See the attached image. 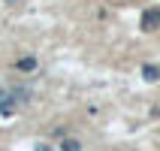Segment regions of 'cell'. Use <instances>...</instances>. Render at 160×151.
Here are the masks:
<instances>
[{
	"instance_id": "6da1fadb",
	"label": "cell",
	"mask_w": 160,
	"mask_h": 151,
	"mask_svg": "<svg viewBox=\"0 0 160 151\" xmlns=\"http://www.w3.org/2000/svg\"><path fill=\"white\" fill-rule=\"evenodd\" d=\"M160 27V9H145L142 12V30H157Z\"/></svg>"
},
{
	"instance_id": "7a4b0ae2",
	"label": "cell",
	"mask_w": 160,
	"mask_h": 151,
	"mask_svg": "<svg viewBox=\"0 0 160 151\" xmlns=\"http://www.w3.org/2000/svg\"><path fill=\"white\" fill-rule=\"evenodd\" d=\"M12 112H15V100H12V94H9V91L0 88V115L6 118V115H12Z\"/></svg>"
},
{
	"instance_id": "8992f818",
	"label": "cell",
	"mask_w": 160,
	"mask_h": 151,
	"mask_svg": "<svg viewBox=\"0 0 160 151\" xmlns=\"http://www.w3.org/2000/svg\"><path fill=\"white\" fill-rule=\"evenodd\" d=\"M36 151H52V148H48L45 142H39V145H36Z\"/></svg>"
},
{
	"instance_id": "3957f363",
	"label": "cell",
	"mask_w": 160,
	"mask_h": 151,
	"mask_svg": "<svg viewBox=\"0 0 160 151\" xmlns=\"http://www.w3.org/2000/svg\"><path fill=\"white\" fill-rule=\"evenodd\" d=\"M142 76H145L148 82H157V79H160V67H151V63H145V67H142Z\"/></svg>"
},
{
	"instance_id": "5b68a950",
	"label": "cell",
	"mask_w": 160,
	"mask_h": 151,
	"mask_svg": "<svg viewBox=\"0 0 160 151\" xmlns=\"http://www.w3.org/2000/svg\"><path fill=\"white\" fill-rule=\"evenodd\" d=\"M61 151H82V145L76 142V139H63V142H61Z\"/></svg>"
},
{
	"instance_id": "277c9868",
	"label": "cell",
	"mask_w": 160,
	"mask_h": 151,
	"mask_svg": "<svg viewBox=\"0 0 160 151\" xmlns=\"http://www.w3.org/2000/svg\"><path fill=\"white\" fill-rule=\"evenodd\" d=\"M15 67H18L21 73H33V70H36V61H33V58H21Z\"/></svg>"
}]
</instances>
